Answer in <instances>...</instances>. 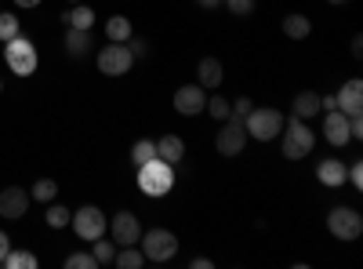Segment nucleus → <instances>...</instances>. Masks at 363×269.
<instances>
[{"instance_id": "2", "label": "nucleus", "mask_w": 363, "mask_h": 269, "mask_svg": "<svg viewBox=\"0 0 363 269\" xmlns=\"http://www.w3.org/2000/svg\"><path fill=\"white\" fill-rule=\"evenodd\" d=\"M4 62H8V70H11L15 77H33L40 55H37L33 40H26V37L18 33V37L4 40Z\"/></svg>"}, {"instance_id": "39", "label": "nucleus", "mask_w": 363, "mask_h": 269, "mask_svg": "<svg viewBox=\"0 0 363 269\" xmlns=\"http://www.w3.org/2000/svg\"><path fill=\"white\" fill-rule=\"evenodd\" d=\"M211 265H215L211 258H193V269H211Z\"/></svg>"}, {"instance_id": "11", "label": "nucleus", "mask_w": 363, "mask_h": 269, "mask_svg": "<svg viewBox=\"0 0 363 269\" xmlns=\"http://www.w3.org/2000/svg\"><path fill=\"white\" fill-rule=\"evenodd\" d=\"M203 106H207V87H200V84H182L174 92V109L182 116H200Z\"/></svg>"}, {"instance_id": "33", "label": "nucleus", "mask_w": 363, "mask_h": 269, "mask_svg": "<svg viewBox=\"0 0 363 269\" xmlns=\"http://www.w3.org/2000/svg\"><path fill=\"white\" fill-rule=\"evenodd\" d=\"M251 109H255V106H251V99H244V95H240V99L229 106V116H233V121H244V116H247Z\"/></svg>"}, {"instance_id": "23", "label": "nucleus", "mask_w": 363, "mask_h": 269, "mask_svg": "<svg viewBox=\"0 0 363 269\" xmlns=\"http://www.w3.org/2000/svg\"><path fill=\"white\" fill-rule=\"evenodd\" d=\"M142 262H145V255H142L138 244L135 248H120L116 258H113V265H120V269H142Z\"/></svg>"}, {"instance_id": "10", "label": "nucleus", "mask_w": 363, "mask_h": 269, "mask_svg": "<svg viewBox=\"0 0 363 269\" xmlns=\"http://www.w3.org/2000/svg\"><path fill=\"white\" fill-rule=\"evenodd\" d=\"M247 146V131H244V121H233V116H225L222 121V131L215 138V149L222 157H240Z\"/></svg>"}, {"instance_id": "27", "label": "nucleus", "mask_w": 363, "mask_h": 269, "mask_svg": "<svg viewBox=\"0 0 363 269\" xmlns=\"http://www.w3.org/2000/svg\"><path fill=\"white\" fill-rule=\"evenodd\" d=\"M91 255H95V262L99 265H113V258H116V244H109V241H91Z\"/></svg>"}, {"instance_id": "8", "label": "nucleus", "mask_w": 363, "mask_h": 269, "mask_svg": "<svg viewBox=\"0 0 363 269\" xmlns=\"http://www.w3.org/2000/svg\"><path fill=\"white\" fill-rule=\"evenodd\" d=\"M109 236L116 248H135L142 241V222L135 212H116L113 222H109Z\"/></svg>"}, {"instance_id": "32", "label": "nucleus", "mask_w": 363, "mask_h": 269, "mask_svg": "<svg viewBox=\"0 0 363 269\" xmlns=\"http://www.w3.org/2000/svg\"><path fill=\"white\" fill-rule=\"evenodd\" d=\"M225 11H233L236 18H244L255 11V0H225Z\"/></svg>"}, {"instance_id": "19", "label": "nucleus", "mask_w": 363, "mask_h": 269, "mask_svg": "<svg viewBox=\"0 0 363 269\" xmlns=\"http://www.w3.org/2000/svg\"><path fill=\"white\" fill-rule=\"evenodd\" d=\"M291 113H294V116H301V121H313V116L320 113V95H316V92H298V95H294Z\"/></svg>"}, {"instance_id": "17", "label": "nucleus", "mask_w": 363, "mask_h": 269, "mask_svg": "<svg viewBox=\"0 0 363 269\" xmlns=\"http://www.w3.org/2000/svg\"><path fill=\"white\" fill-rule=\"evenodd\" d=\"M157 157L167 160V164H178L182 157H186V142H182L178 135H164V138H157Z\"/></svg>"}, {"instance_id": "18", "label": "nucleus", "mask_w": 363, "mask_h": 269, "mask_svg": "<svg viewBox=\"0 0 363 269\" xmlns=\"http://www.w3.org/2000/svg\"><path fill=\"white\" fill-rule=\"evenodd\" d=\"M91 51V29H66V55L69 58H84Z\"/></svg>"}, {"instance_id": "40", "label": "nucleus", "mask_w": 363, "mask_h": 269, "mask_svg": "<svg viewBox=\"0 0 363 269\" xmlns=\"http://www.w3.org/2000/svg\"><path fill=\"white\" fill-rule=\"evenodd\" d=\"M196 4H200V8H207V11H215V8L222 4V0H196Z\"/></svg>"}, {"instance_id": "12", "label": "nucleus", "mask_w": 363, "mask_h": 269, "mask_svg": "<svg viewBox=\"0 0 363 269\" xmlns=\"http://www.w3.org/2000/svg\"><path fill=\"white\" fill-rule=\"evenodd\" d=\"M29 190L22 186H8V190H0V219H22L29 212Z\"/></svg>"}, {"instance_id": "16", "label": "nucleus", "mask_w": 363, "mask_h": 269, "mask_svg": "<svg viewBox=\"0 0 363 269\" xmlns=\"http://www.w3.org/2000/svg\"><path fill=\"white\" fill-rule=\"evenodd\" d=\"M345 175H349V168H345L338 157H327V160H320V168H316V178H320L327 190L345 186Z\"/></svg>"}, {"instance_id": "42", "label": "nucleus", "mask_w": 363, "mask_h": 269, "mask_svg": "<svg viewBox=\"0 0 363 269\" xmlns=\"http://www.w3.org/2000/svg\"><path fill=\"white\" fill-rule=\"evenodd\" d=\"M327 4H345V0H327Z\"/></svg>"}, {"instance_id": "38", "label": "nucleus", "mask_w": 363, "mask_h": 269, "mask_svg": "<svg viewBox=\"0 0 363 269\" xmlns=\"http://www.w3.org/2000/svg\"><path fill=\"white\" fill-rule=\"evenodd\" d=\"M349 48H352V55H356V58H359V55H363V37H359V33H356V37H352V44H349Z\"/></svg>"}, {"instance_id": "22", "label": "nucleus", "mask_w": 363, "mask_h": 269, "mask_svg": "<svg viewBox=\"0 0 363 269\" xmlns=\"http://www.w3.org/2000/svg\"><path fill=\"white\" fill-rule=\"evenodd\" d=\"M66 26H73V29H91V26H95V11H91L84 0H80L73 11H66Z\"/></svg>"}, {"instance_id": "35", "label": "nucleus", "mask_w": 363, "mask_h": 269, "mask_svg": "<svg viewBox=\"0 0 363 269\" xmlns=\"http://www.w3.org/2000/svg\"><path fill=\"white\" fill-rule=\"evenodd\" d=\"M124 44H128V51H131V55H135V58H142V55H145V51H149V44H145V40H135V37H128V40H124Z\"/></svg>"}, {"instance_id": "34", "label": "nucleus", "mask_w": 363, "mask_h": 269, "mask_svg": "<svg viewBox=\"0 0 363 269\" xmlns=\"http://www.w3.org/2000/svg\"><path fill=\"white\" fill-rule=\"evenodd\" d=\"M345 182H352V190H363V168H359V164H352V168H349Z\"/></svg>"}, {"instance_id": "6", "label": "nucleus", "mask_w": 363, "mask_h": 269, "mask_svg": "<svg viewBox=\"0 0 363 269\" xmlns=\"http://www.w3.org/2000/svg\"><path fill=\"white\" fill-rule=\"evenodd\" d=\"M69 226H73V233L80 236V241H87V244H91V241H99V236H106L109 219H106L102 207H95V204H84L80 212H73Z\"/></svg>"}, {"instance_id": "15", "label": "nucleus", "mask_w": 363, "mask_h": 269, "mask_svg": "<svg viewBox=\"0 0 363 269\" xmlns=\"http://www.w3.org/2000/svg\"><path fill=\"white\" fill-rule=\"evenodd\" d=\"M338 109H342L345 116H356V113H363V84H359L356 77L342 84V92H338Z\"/></svg>"}, {"instance_id": "28", "label": "nucleus", "mask_w": 363, "mask_h": 269, "mask_svg": "<svg viewBox=\"0 0 363 269\" xmlns=\"http://www.w3.org/2000/svg\"><path fill=\"white\" fill-rule=\"evenodd\" d=\"M4 265H8V269H37L40 262H37V255H33V251H8Z\"/></svg>"}, {"instance_id": "43", "label": "nucleus", "mask_w": 363, "mask_h": 269, "mask_svg": "<svg viewBox=\"0 0 363 269\" xmlns=\"http://www.w3.org/2000/svg\"><path fill=\"white\" fill-rule=\"evenodd\" d=\"M69 4H80V0H69Z\"/></svg>"}, {"instance_id": "3", "label": "nucleus", "mask_w": 363, "mask_h": 269, "mask_svg": "<svg viewBox=\"0 0 363 269\" xmlns=\"http://www.w3.org/2000/svg\"><path fill=\"white\" fill-rule=\"evenodd\" d=\"M284 157L287 160H301V157H309L313 153V146H316V138H313V128H306V121L301 116H291V121H284Z\"/></svg>"}, {"instance_id": "31", "label": "nucleus", "mask_w": 363, "mask_h": 269, "mask_svg": "<svg viewBox=\"0 0 363 269\" xmlns=\"http://www.w3.org/2000/svg\"><path fill=\"white\" fill-rule=\"evenodd\" d=\"M66 265H69V269H99V262H95V255H91V251H77V255H69Z\"/></svg>"}, {"instance_id": "9", "label": "nucleus", "mask_w": 363, "mask_h": 269, "mask_svg": "<svg viewBox=\"0 0 363 269\" xmlns=\"http://www.w3.org/2000/svg\"><path fill=\"white\" fill-rule=\"evenodd\" d=\"M135 66V55L128 51V44H106L99 51V73L106 77H124Z\"/></svg>"}, {"instance_id": "1", "label": "nucleus", "mask_w": 363, "mask_h": 269, "mask_svg": "<svg viewBox=\"0 0 363 269\" xmlns=\"http://www.w3.org/2000/svg\"><path fill=\"white\" fill-rule=\"evenodd\" d=\"M138 190L145 197H167L174 190V164L153 157V160H145L138 168Z\"/></svg>"}, {"instance_id": "20", "label": "nucleus", "mask_w": 363, "mask_h": 269, "mask_svg": "<svg viewBox=\"0 0 363 269\" xmlns=\"http://www.w3.org/2000/svg\"><path fill=\"white\" fill-rule=\"evenodd\" d=\"M313 33V22L306 18V15H287L284 18V37H291V40H306Z\"/></svg>"}, {"instance_id": "36", "label": "nucleus", "mask_w": 363, "mask_h": 269, "mask_svg": "<svg viewBox=\"0 0 363 269\" xmlns=\"http://www.w3.org/2000/svg\"><path fill=\"white\" fill-rule=\"evenodd\" d=\"M8 251H11V236L0 229V265H4V258H8Z\"/></svg>"}, {"instance_id": "26", "label": "nucleus", "mask_w": 363, "mask_h": 269, "mask_svg": "<svg viewBox=\"0 0 363 269\" xmlns=\"http://www.w3.org/2000/svg\"><path fill=\"white\" fill-rule=\"evenodd\" d=\"M55 193H58L55 178H37V182H33V190H29V197H33V200H40V204H51V200H55Z\"/></svg>"}, {"instance_id": "30", "label": "nucleus", "mask_w": 363, "mask_h": 269, "mask_svg": "<svg viewBox=\"0 0 363 269\" xmlns=\"http://www.w3.org/2000/svg\"><path fill=\"white\" fill-rule=\"evenodd\" d=\"M22 29H18V18L11 15V11H4L0 15V40H11V37H18Z\"/></svg>"}, {"instance_id": "24", "label": "nucleus", "mask_w": 363, "mask_h": 269, "mask_svg": "<svg viewBox=\"0 0 363 269\" xmlns=\"http://www.w3.org/2000/svg\"><path fill=\"white\" fill-rule=\"evenodd\" d=\"M157 157V138H138L135 146H131V160H135V168H142L145 160H153Z\"/></svg>"}, {"instance_id": "41", "label": "nucleus", "mask_w": 363, "mask_h": 269, "mask_svg": "<svg viewBox=\"0 0 363 269\" xmlns=\"http://www.w3.org/2000/svg\"><path fill=\"white\" fill-rule=\"evenodd\" d=\"M15 4H18V8H40L44 0H15Z\"/></svg>"}, {"instance_id": "21", "label": "nucleus", "mask_w": 363, "mask_h": 269, "mask_svg": "<svg viewBox=\"0 0 363 269\" xmlns=\"http://www.w3.org/2000/svg\"><path fill=\"white\" fill-rule=\"evenodd\" d=\"M128 37H131V18L113 15V18L106 22V40H109V44H124Z\"/></svg>"}, {"instance_id": "25", "label": "nucleus", "mask_w": 363, "mask_h": 269, "mask_svg": "<svg viewBox=\"0 0 363 269\" xmlns=\"http://www.w3.org/2000/svg\"><path fill=\"white\" fill-rule=\"evenodd\" d=\"M44 219H48V226H51V229H66V226H69V219H73V212H69L66 204H55V200H51Z\"/></svg>"}, {"instance_id": "7", "label": "nucleus", "mask_w": 363, "mask_h": 269, "mask_svg": "<svg viewBox=\"0 0 363 269\" xmlns=\"http://www.w3.org/2000/svg\"><path fill=\"white\" fill-rule=\"evenodd\" d=\"M327 229L335 241H359V233H363V215L356 212V207H330V215H327Z\"/></svg>"}, {"instance_id": "5", "label": "nucleus", "mask_w": 363, "mask_h": 269, "mask_svg": "<svg viewBox=\"0 0 363 269\" xmlns=\"http://www.w3.org/2000/svg\"><path fill=\"white\" fill-rule=\"evenodd\" d=\"M142 255L145 262H167L178 255V236L171 229H142Z\"/></svg>"}, {"instance_id": "29", "label": "nucleus", "mask_w": 363, "mask_h": 269, "mask_svg": "<svg viewBox=\"0 0 363 269\" xmlns=\"http://www.w3.org/2000/svg\"><path fill=\"white\" fill-rule=\"evenodd\" d=\"M229 99H222V95H207V106H203V113H211V116H215V121L222 124L225 121V116H229Z\"/></svg>"}, {"instance_id": "4", "label": "nucleus", "mask_w": 363, "mask_h": 269, "mask_svg": "<svg viewBox=\"0 0 363 269\" xmlns=\"http://www.w3.org/2000/svg\"><path fill=\"white\" fill-rule=\"evenodd\" d=\"M244 131L258 142H272L280 131H284V113L272 109V106H262V109H251L244 116Z\"/></svg>"}, {"instance_id": "14", "label": "nucleus", "mask_w": 363, "mask_h": 269, "mask_svg": "<svg viewBox=\"0 0 363 269\" xmlns=\"http://www.w3.org/2000/svg\"><path fill=\"white\" fill-rule=\"evenodd\" d=\"M225 80V66L218 62L215 55H207V58H200V66H196V84L200 87H207V92H215V87Z\"/></svg>"}, {"instance_id": "13", "label": "nucleus", "mask_w": 363, "mask_h": 269, "mask_svg": "<svg viewBox=\"0 0 363 269\" xmlns=\"http://www.w3.org/2000/svg\"><path fill=\"white\" fill-rule=\"evenodd\" d=\"M323 138H327L330 146H345V142L352 138L349 116H345L342 109H327V116H323Z\"/></svg>"}, {"instance_id": "44", "label": "nucleus", "mask_w": 363, "mask_h": 269, "mask_svg": "<svg viewBox=\"0 0 363 269\" xmlns=\"http://www.w3.org/2000/svg\"><path fill=\"white\" fill-rule=\"evenodd\" d=\"M0 92H4V84H0Z\"/></svg>"}, {"instance_id": "37", "label": "nucleus", "mask_w": 363, "mask_h": 269, "mask_svg": "<svg viewBox=\"0 0 363 269\" xmlns=\"http://www.w3.org/2000/svg\"><path fill=\"white\" fill-rule=\"evenodd\" d=\"M320 109H338V95H320Z\"/></svg>"}]
</instances>
